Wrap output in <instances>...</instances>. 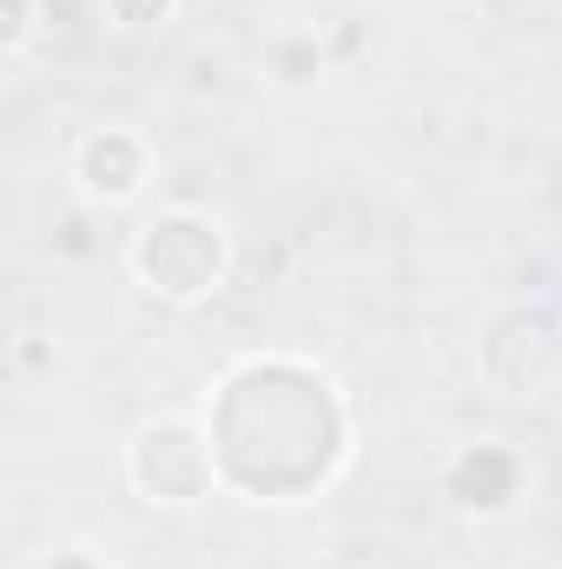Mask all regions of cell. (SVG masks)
Wrapping results in <instances>:
<instances>
[{"mask_svg": "<svg viewBox=\"0 0 562 569\" xmlns=\"http://www.w3.org/2000/svg\"><path fill=\"white\" fill-rule=\"evenodd\" d=\"M145 272L165 284V291H199V284L219 272V239L205 226H192V219H165L145 239Z\"/></svg>", "mask_w": 562, "mask_h": 569, "instance_id": "cell-2", "label": "cell"}, {"mask_svg": "<svg viewBox=\"0 0 562 569\" xmlns=\"http://www.w3.org/2000/svg\"><path fill=\"white\" fill-rule=\"evenodd\" d=\"M140 470H145V483H159V490L185 497V490H199V477H205V457H199V443H192V437L165 430V437H145Z\"/></svg>", "mask_w": 562, "mask_h": 569, "instance_id": "cell-3", "label": "cell"}, {"mask_svg": "<svg viewBox=\"0 0 562 569\" xmlns=\"http://www.w3.org/2000/svg\"><path fill=\"white\" fill-rule=\"evenodd\" d=\"M338 418L331 398L298 378V371H252L232 385L225 398V425H219V457L239 483L252 490H298L331 463Z\"/></svg>", "mask_w": 562, "mask_h": 569, "instance_id": "cell-1", "label": "cell"}, {"mask_svg": "<svg viewBox=\"0 0 562 569\" xmlns=\"http://www.w3.org/2000/svg\"><path fill=\"white\" fill-rule=\"evenodd\" d=\"M53 569H87V563H80V557H67V563H53Z\"/></svg>", "mask_w": 562, "mask_h": 569, "instance_id": "cell-6", "label": "cell"}, {"mask_svg": "<svg viewBox=\"0 0 562 569\" xmlns=\"http://www.w3.org/2000/svg\"><path fill=\"white\" fill-rule=\"evenodd\" d=\"M510 483H516V470H510L503 450H476V457L456 463V497H463V503H503Z\"/></svg>", "mask_w": 562, "mask_h": 569, "instance_id": "cell-4", "label": "cell"}, {"mask_svg": "<svg viewBox=\"0 0 562 569\" xmlns=\"http://www.w3.org/2000/svg\"><path fill=\"white\" fill-rule=\"evenodd\" d=\"M87 166H93V186H113V192L133 186V146L127 140H100L87 152Z\"/></svg>", "mask_w": 562, "mask_h": 569, "instance_id": "cell-5", "label": "cell"}]
</instances>
